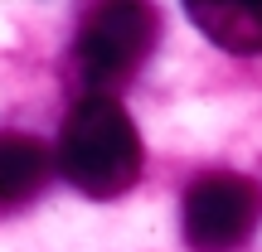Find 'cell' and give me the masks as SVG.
<instances>
[{"label": "cell", "mask_w": 262, "mask_h": 252, "mask_svg": "<svg viewBox=\"0 0 262 252\" xmlns=\"http://www.w3.org/2000/svg\"><path fill=\"white\" fill-rule=\"evenodd\" d=\"M141 131L126 117V107L117 97L83 93L68 107L63 126H58L54 165L78 194L88 199H122L141 179Z\"/></svg>", "instance_id": "6da1fadb"}, {"label": "cell", "mask_w": 262, "mask_h": 252, "mask_svg": "<svg viewBox=\"0 0 262 252\" xmlns=\"http://www.w3.org/2000/svg\"><path fill=\"white\" fill-rule=\"evenodd\" d=\"M156 39H160V15L150 5H131V0H122V5H93L83 15L78 49H73L83 87L97 97H117L141 73V63L150 58Z\"/></svg>", "instance_id": "7a4b0ae2"}, {"label": "cell", "mask_w": 262, "mask_h": 252, "mask_svg": "<svg viewBox=\"0 0 262 252\" xmlns=\"http://www.w3.org/2000/svg\"><path fill=\"white\" fill-rule=\"evenodd\" d=\"M262 223V189L248 175L209 170L185 189L180 228L189 252H243Z\"/></svg>", "instance_id": "3957f363"}, {"label": "cell", "mask_w": 262, "mask_h": 252, "mask_svg": "<svg viewBox=\"0 0 262 252\" xmlns=\"http://www.w3.org/2000/svg\"><path fill=\"white\" fill-rule=\"evenodd\" d=\"M185 15L224 54H238V58L262 54V0H189Z\"/></svg>", "instance_id": "277c9868"}, {"label": "cell", "mask_w": 262, "mask_h": 252, "mask_svg": "<svg viewBox=\"0 0 262 252\" xmlns=\"http://www.w3.org/2000/svg\"><path fill=\"white\" fill-rule=\"evenodd\" d=\"M49 185V150L25 131H0V214H19Z\"/></svg>", "instance_id": "5b68a950"}]
</instances>
